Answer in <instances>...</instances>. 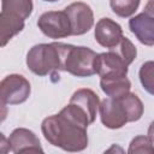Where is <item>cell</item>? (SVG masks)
Masks as SVG:
<instances>
[{
    "label": "cell",
    "mask_w": 154,
    "mask_h": 154,
    "mask_svg": "<svg viewBox=\"0 0 154 154\" xmlns=\"http://www.w3.org/2000/svg\"><path fill=\"white\" fill-rule=\"evenodd\" d=\"M87 126L70 117L63 109L42 120L41 131L46 141L65 152H82L88 147Z\"/></svg>",
    "instance_id": "1"
},
{
    "label": "cell",
    "mask_w": 154,
    "mask_h": 154,
    "mask_svg": "<svg viewBox=\"0 0 154 154\" xmlns=\"http://www.w3.org/2000/svg\"><path fill=\"white\" fill-rule=\"evenodd\" d=\"M144 106L135 93H128L122 97H107L100 102L99 113L101 123L112 130L123 128L126 123L142 118Z\"/></svg>",
    "instance_id": "2"
},
{
    "label": "cell",
    "mask_w": 154,
    "mask_h": 154,
    "mask_svg": "<svg viewBox=\"0 0 154 154\" xmlns=\"http://www.w3.org/2000/svg\"><path fill=\"white\" fill-rule=\"evenodd\" d=\"M63 42L38 43L32 46L26 54V66L36 76L52 75L58 77L63 71Z\"/></svg>",
    "instance_id": "3"
},
{
    "label": "cell",
    "mask_w": 154,
    "mask_h": 154,
    "mask_svg": "<svg viewBox=\"0 0 154 154\" xmlns=\"http://www.w3.org/2000/svg\"><path fill=\"white\" fill-rule=\"evenodd\" d=\"M96 52L84 46L63 45V71L76 77L96 75Z\"/></svg>",
    "instance_id": "4"
},
{
    "label": "cell",
    "mask_w": 154,
    "mask_h": 154,
    "mask_svg": "<svg viewBox=\"0 0 154 154\" xmlns=\"http://www.w3.org/2000/svg\"><path fill=\"white\" fill-rule=\"evenodd\" d=\"M31 93L29 81L18 73L6 76L0 83L1 105H19L25 102Z\"/></svg>",
    "instance_id": "5"
},
{
    "label": "cell",
    "mask_w": 154,
    "mask_h": 154,
    "mask_svg": "<svg viewBox=\"0 0 154 154\" xmlns=\"http://www.w3.org/2000/svg\"><path fill=\"white\" fill-rule=\"evenodd\" d=\"M37 26L49 38H64L72 35L71 23L65 11H47L37 19Z\"/></svg>",
    "instance_id": "6"
},
{
    "label": "cell",
    "mask_w": 154,
    "mask_h": 154,
    "mask_svg": "<svg viewBox=\"0 0 154 154\" xmlns=\"http://www.w3.org/2000/svg\"><path fill=\"white\" fill-rule=\"evenodd\" d=\"M129 63L114 49L99 53L96 58V75L100 78H120L126 77Z\"/></svg>",
    "instance_id": "7"
},
{
    "label": "cell",
    "mask_w": 154,
    "mask_h": 154,
    "mask_svg": "<svg viewBox=\"0 0 154 154\" xmlns=\"http://www.w3.org/2000/svg\"><path fill=\"white\" fill-rule=\"evenodd\" d=\"M70 19L72 36H79L88 32L94 25V12L91 7L82 1L70 4L64 10Z\"/></svg>",
    "instance_id": "8"
},
{
    "label": "cell",
    "mask_w": 154,
    "mask_h": 154,
    "mask_svg": "<svg viewBox=\"0 0 154 154\" xmlns=\"http://www.w3.org/2000/svg\"><path fill=\"white\" fill-rule=\"evenodd\" d=\"M8 149L14 154L43 153L38 137L29 129L17 128L8 136Z\"/></svg>",
    "instance_id": "9"
},
{
    "label": "cell",
    "mask_w": 154,
    "mask_h": 154,
    "mask_svg": "<svg viewBox=\"0 0 154 154\" xmlns=\"http://www.w3.org/2000/svg\"><path fill=\"white\" fill-rule=\"evenodd\" d=\"M94 36L100 46L111 49L120 42L124 35L122 26L113 19L106 17L97 20L94 29Z\"/></svg>",
    "instance_id": "10"
},
{
    "label": "cell",
    "mask_w": 154,
    "mask_h": 154,
    "mask_svg": "<svg viewBox=\"0 0 154 154\" xmlns=\"http://www.w3.org/2000/svg\"><path fill=\"white\" fill-rule=\"evenodd\" d=\"M129 29L144 46H154V17L141 12L129 20Z\"/></svg>",
    "instance_id": "11"
},
{
    "label": "cell",
    "mask_w": 154,
    "mask_h": 154,
    "mask_svg": "<svg viewBox=\"0 0 154 154\" xmlns=\"http://www.w3.org/2000/svg\"><path fill=\"white\" fill-rule=\"evenodd\" d=\"M70 103H73L77 106L82 112L85 113V116L89 118L90 123L93 124L96 119V114L99 112V106H100V99L99 95L89 89V88H81L77 89L72 96L70 97Z\"/></svg>",
    "instance_id": "12"
},
{
    "label": "cell",
    "mask_w": 154,
    "mask_h": 154,
    "mask_svg": "<svg viewBox=\"0 0 154 154\" xmlns=\"http://www.w3.org/2000/svg\"><path fill=\"white\" fill-rule=\"evenodd\" d=\"M24 29V19L7 12H0V35L1 47H5L7 42L19 34Z\"/></svg>",
    "instance_id": "13"
},
{
    "label": "cell",
    "mask_w": 154,
    "mask_h": 154,
    "mask_svg": "<svg viewBox=\"0 0 154 154\" xmlns=\"http://www.w3.org/2000/svg\"><path fill=\"white\" fill-rule=\"evenodd\" d=\"M100 87L108 97H122L130 93L131 82L128 77L100 78Z\"/></svg>",
    "instance_id": "14"
},
{
    "label": "cell",
    "mask_w": 154,
    "mask_h": 154,
    "mask_svg": "<svg viewBox=\"0 0 154 154\" xmlns=\"http://www.w3.org/2000/svg\"><path fill=\"white\" fill-rule=\"evenodd\" d=\"M34 10L32 0H1V11L16 14L24 20L30 17Z\"/></svg>",
    "instance_id": "15"
},
{
    "label": "cell",
    "mask_w": 154,
    "mask_h": 154,
    "mask_svg": "<svg viewBox=\"0 0 154 154\" xmlns=\"http://www.w3.org/2000/svg\"><path fill=\"white\" fill-rule=\"evenodd\" d=\"M141 0H109L111 10L122 18L131 17L138 8Z\"/></svg>",
    "instance_id": "16"
},
{
    "label": "cell",
    "mask_w": 154,
    "mask_h": 154,
    "mask_svg": "<svg viewBox=\"0 0 154 154\" xmlns=\"http://www.w3.org/2000/svg\"><path fill=\"white\" fill-rule=\"evenodd\" d=\"M138 77L143 89L150 95H154V60L144 61L141 65Z\"/></svg>",
    "instance_id": "17"
},
{
    "label": "cell",
    "mask_w": 154,
    "mask_h": 154,
    "mask_svg": "<svg viewBox=\"0 0 154 154\" xmlns=\"http://www.w3.org/2000/svg\"><path fill=\"white\" fill-rule=\"evenodd\" d=\"M129 154H154V144L153 141L148 137V136H136L132 138V141L130 142L129 149H128Z\"/></svg>",
    "instance_id": "18"
},
{
    "label": "cell",
    "mask_w": 154,
    "mask_h": 154,
    "mask_svg": "<svg viewBox=\"0 0 154 154\" xmlns=\"http://www.w3.org/2000/svg\"><path fill=\"white\" fill-rule=\"evenodd\" d=\"M144 12L154 17V0H148V2L144 6Z\"/></svg>",
    "instance_id": "19"
},
{
    "label": "cell",
    "mask_w": 154,
    "mask_h": 154,
    "mask_svg": "<svg viewBox=\"0 0 154 154\" xmlns=\"http://www.w3.org/2000/svg\"><path fill=\"white\" fill-rule=\"evenodd\" d=\"M147 136L153 141L154 143V120L149 124V128H148V132H147Z\"/></svg>",
    "instance_id": "20"
},
{
    "label": "cell",
    "mask_w": 154,
    "mask_h": 154,
    "mask_svg": "<svg viewBox=\"0 0 154 154\" xmlns=\"http://www.w3.org/2000/svg\"><path fill=\"white\" fill-rule=\"evenodd\" d=\"M43 1H47V2H55V1H59V0H43Z\"/></svg>",
    "instance_id": "21"
}]
</instances>
